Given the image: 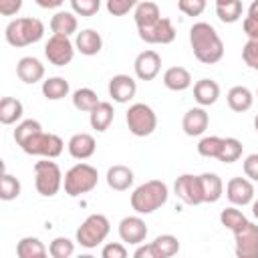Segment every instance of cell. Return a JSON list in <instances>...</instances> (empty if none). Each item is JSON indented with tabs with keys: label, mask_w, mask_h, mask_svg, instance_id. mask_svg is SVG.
Returning <instances> with one entry per match:
<instances>
[{
	"label": "cell",
	"mask_w": 258,
	"mask_h": 258,
	"mask_svg": "<svg viewBox=\"0 0 258 258\" xmlns=\"http://www.w3.org/2000/svg\"><path fill=\"white\" fill-rule=\"evenodd\" d=\"M191 75L185 67H169L165 73H163V85L165 89L169 91H175V93H181L185 89L191 87Z\"/></svg>",
	"instance_id": "d4e9b609"
},
{
	"label": "cell",
	"mask_w": 258,
	"mask_h": 258,
	"mask_svg": "<svg viewBox=\"0 0 258 258\" xmlns=\"http://www.w3.org/2000/svg\"><path fill=\"white\" fill-rule=\"evenodd\" d=\"M153 246H155L159 258H171L179 252V240L173 234H159L153 240Z\"/></svg>",
	"instance_id": "d590c367"
},
{
	"label": "cell",
	"mask_w": 258,
	"mask_h": 258,
	"mask_svg": "<svg viewBox=\"0 0 258 258\" xmlns=\"http://www.w3.org/2000/svg\"><path fill=\"white\" fill-rule=\"evenodd\" d=\"M75 46L81 54L85 56H95L101 52L103 48V36L95 30V28H85L81 32H77L75 36Z\"/></svg>",
	"instance_id": "44dd1931"
},
{
	"label": "cell",
	"mask_w": 258,
	"mask_h": 258,
	"mask_svg": "<svg viewBox=\"0 0 258 258\" xmlns=\"http://www.w3.org/2000/svg\"><path fill=\"white\" fill-rule=\"evenodd\" d=\"M24 115V105L16 97H2L0 101V123L2 125H14L20 123Z\"/></svg>",
	"instance_id": "83f0119b"
},
{
	"label": "cell",
	"mask_w": 258,
	"mask_h": 258,
	"mask_svg": "<svg viewBox=\"0 0 258 258\" xmlns=\"http://www.w3.org/2000/svg\"><path fill=\"white\" fill-rule=\"evenodd\" d=\"M133 256H135V258H159V256H157V250H155V246H153V242H149V244H145V242H143V244H137Z\"/></svg>",
	"instance_id": "c3c4849f"
},
{
	"label": "cell",
	"mask_w": 258,
	"mask_h": 258,
	"mask_svg": "<svg viewBox=\"0 0 258 258\" xmlns=\"http://www.w3.org/2000/svg\"><path fill=\"white\" fill-rule=\"evenodd\" d=\"M97 183H99V171H97V167H93L91 163H85V161L75 163L64 173V179H62L64 194L71 196V198H79L83 194L93 191L97 187Z\"/></svg>",
	"instance_id": "277c9868"
},
{
	"label": "cell",
	"mask_w": 258,
	"mask_h": 258,
	"mask_svg": "<svg viewBox=\"0 0 258 258\" xmlns=\"http://www.w3.org/2000/svg\"><path fill=\"white\" fill-rule=\"evenodd\" d=\"M71 8L77 16H95L101 10V0H71Z\"/></svg>",
	"instance_id": "b9f144b4"
},
{
	"label": "cell",
	"mask_w": 258,
	"mask_h": 258,
	"mask_svg": "<svg viewBox=\"0 0 258 258\" xmlns=\"http://www.w3.org/2000/svg\"><path fill=\"white\" fill-rule=\"evenodd\" d=\"M242 169H244V175L252 181H258V153H250L246 155L244 163H242Z\"/></svg>",
	"instance_id": "bcb514c9"
},
{
	"label": "cell",
	"mask_w": 258,
	"mask_h": 258,
	"mask_svg": "<svg viewBox=\"0 0 258 258\" xmlns=\"http://www.w3.org/2000/svg\"><path fill=\"white\" fill-rule=\"evenodd\" d=\"M242 60L248 64V69L258 71V38H248L242 48Z\"/></svg>",
	"instance_id": "7bdbcfd3"
},
{
	"label": "cell",
	"mask_w": 258,
	"mask_h": 258,
	"mask_svg": "<svg viewBox=\"0 0 258 258\" xmlns=\"http://www.w3.org/2000/svg\"><path fill=\"white\" fill-rule=\"evenodd\" d=\"M234 242L238 258H258V224L248 222L242 230L234 232Z\"/></svg>",
	"instance_id": "8fae6325"
},
{
	"label": "cell",
	"mask_w": 258,
	"mask_h": 258,
	"mask_svg": "<svg viewBox=\"0 0 258 258\" xmlns=\"http://www.w3.org/2000/svg\"><path fill=\"white\" fill-rule=\"evenodd\" d=\"M242 30L248 38H258V20L250 18V16H244L242 20Z\"/></svg>",
	"instance_id": "681fc988"
},
{
	"label": "cell",
	"mask_w": 258,
	"mask_h": 258,
	"mask_svg": "<svg viewBox=\"0 0 258 258\" xmlns=\"http://www.w3.org/2000/svg\"><path fill=\"white\" fill-rule=\"evenodd\" d=\"M169 198V187L165 181L161 179H149L141 185H137L129 198L131 208L135 210V214L147 216L153 214L155 210H159Z\"/></svg>",
	"instance_id": "7a4b0ae2"
},
{
	"label": "cell",
	"mask_w": 258,
	"mask_h": 258,
	"mask_svg": "<svg viewBox=\"0 0 258 258\" xmlns=\"http://www.w3.org/2000/svg\"><path fill=\"white\" fill-rule=\"evenodd\" d=\"M202 179V189H204V204H216L224 196V181L218 173L206 171L200 173Z\"/></svg>",
	"instance_id": "4316f807"
},
{
	"label": "cell",
	"mask_w": 258,
	"mask_h": 258,
	"mask_svg": "<svg viewBox=\"0 0 258 258\" xmlns=\"http://www.w3.org/2000/svg\"><path fill=\"white\" fill-rule=\"evenodd\" d=\"M133 71H135V77L139 81H153L161 71V56L151 48L143 50L135 56Z\"/></svg>",
	"instance_id": "5bb4252c"
},
{
	"label": "cell",
	"mask_w": 258,
	"mask_h": 258,
	"mask_svg": "<svg viewBox=\"0 0 258 258\" xmlns=\"http://www.w3.org/2000/svg\"><path fill=\"white\" fill-rule=\"evenodd\" d=\"M16 75L22 83L34 85L44 79V64L36 56H22L16 62Z\"/></svg>",
	"instance_id": "d6986e66"
},
{
	"label": "cell",
	"mask_w": 258,
	"mask_h": 258,
	"mask_svg": "<svg viewBox=\"0 0 258 258\" xmlns=\"http://www.w3.org/2000/svg\"><path fill=\"white\" fill-rule=\"evenodd\" d=\"M242 0H216V16L224 24H234L242 18Z\"/></svg>",
	"instance_id": "1f68e13d"
},
{
	"label": "cell",
	"mask_w": 258,
	"mask_h": 258,
	"mask_svg": "<svg viewBox=\"0 0 258 258\" xmlns=\"http://www.w3.org/2000/svg\"><path fill=\"white\" fill-rule=\"evenodd\" d=\"M46 254H48V248L36 236H24L16 244L18 258H44Z\"/></svg>",
	"instance_id": "f546056e"
},
{
	"label": "cell",
	"mask_w": 258,
	"mask_h": 258,
	"mask_svg": "<svg viewBox=\"0 0 258 258\" xmlns=\"http://www.w3.org/2000/svg\"><path fill=\"white\" fill-rule=\"evenodd\" d=\"M226 101H228V107L236 113H244L248 111L252 105H254V93L248 89V87H242V85H236L228 91L226 95Z\"/></svg>",
	"instance_id": "484cf974"
},
{
	"label": "cell",
	"mask_w": 258,
	"mask_h": 258,
	"mask_svg": "<svg viewBox=\"0 0 258 258\" xmlns=\"http://www.w3.org/2000/svg\"><path fill=\"white\" fill-rule=\"evenodd\" d=\"M40 8H46V10H52V8H60L64 0H34Z\"/></svg>",
	"instance_id": "f907efd6"
},
{
	"label": "cell",
	"mask_w": 258,
	"mask_h": 258,
	"mask_svg": "<svg viewBox=\"0 0 258 258\" xmlns=\"http://www.w3.org/2000/svg\"><path fill=\"white\" fill-rule=\"evenodd\" d=\"M38 131H42V125L36 119H24V121L16 123V129H14V141H16V145L20 147L24 141H28Z\"/></svg>",
	"instance_id": "74e56055"
},
{
	"label": "cell",
	"mask_w": 258,
	"mask_h": 258,
	"mask_svg": "<svg viewBox=\"0 0 258 258\" xmlns=\"http://www.w3.org/2000/svg\"><path fill=\"white\" fill-rule=\"evenodd\" d=\"M139 38L147 44H169L175 40V26L169 18H159L155 24L145 26V28H137Z\"/></svg>",
	"instance_id": "7c38bea8"
},
{
	"label": "cell",
	"mask_w": 258,
	"mask_h": 258,
	"mask_svg": "<svg viewBox=\"0 0 258 258\" xmlns=\"http://www.w3.org/2000/svg\"><path fill=\"white\" fill-rule=\"evenodd\" d=\"M189 44L194 56L202 64H216L224 56V42L218 30L208 22H194L189 28Z\"/></svg>",
	"instance_id": "6da1fadb"
},
{
	"label": "cell",
	"mask_w": 258,
	"mask_h": 258,
	"mask_svg": "<svg viewBox=\"0 0 258 258\" xmlns=\"http://www.w3.org/2000/svg\"><path fill=\"white\" fill-rule=\"evenodd\" d=\"M71 99H73V107H75L77 111H83V113H91V111L97 107V103H99L97 93H95L93 89H89V87L77 89Z\"/></svg>",
	"instance_id": "d6a6232c"
},
{
	"label": "cell",
	"mask_w": 258,
	"mask_h": 258,
	"mask_svg": "<svg viewBox=\"0 0 258 258\" xmlns=\"http://www.w3.org/2000/svg\"><path fill=\"white\" fill-rule=\"evenodd\" d=\"M75 50L77 46L71 40V36H62V34H52L44 44V56L54 67H67L73 60Z\"/></svg>",
	"instance_id": "9c48e42d"
},
{
	"label": "cell",
	"mask_w": 258,
	"mask_h": 258,
	"mask_svg": "<svg viewBox=\"0 0 258 258\" xmlns=\"http://www.w3.org/2000/svg\"><path fill=\"white\" fill-rule=\"evenodd\" d=\"M256 97H258V89H256Z\"/></svg>",
	"instance_id": "11a10c76"
},
{
	"label": "cell",
	"mask_w": 258,
	"mask_h": 258,
	"mask_svg": "<svg viewBox=\"0 0 258 258\" xmlns=\"http://www.w3.org/2000/svg\"><path fill=\"white\" fill-rule=\"evenodd\" d=\"M254 129H256V133H258V115L254 117Z\"/></svg>",
	"instance_id": "db71d44e"
},
{
	"label": "cell",
	"mask_w": 258,
	"mask_h": 258,
	"mask_svg": "<svg viewBox=\"0 0 258 258\" xmlns=\"http://www.w3.org/2000/svg\"><path fill=\"white\" fill-rule=\"evenodd\" d=\"M177 8L185 16H200L206 10V0H177Z\"/></svg>",
	"instance_id": "ee69618b"
},
{
	"label": "cell",
	"mask_w": 258,
	"mask_h": 258,
	"mask_svg": "<svg viewBox=\"0 0 258 258\" xmlns=\"http://www.w3.org/2000/svg\"><path fill=\"white\" fill-rule=\"evenodd\" d=\"M67 149H69V155L73 159H79V161H85L89 157L95 155L97 151V141L91 133H75L69 143H67Z\"/></svg>",
	"instance_id": "ac0fdd59"
},
{
	"label": "cell",
	"mask_w": 258,
	"mask_h": 258,
	"mask_svg": "<svg viewBox=\"0 0 258 258\" xmlns=\"http://www.w3.org/2000/svg\"><path fill=\"white\" fill-rule=\"evenodd\" d=\"M42 36H44V24H42V20L32 18V16L14 18L4 28V38L14 48H22V46L34 44Z\"/></svg>",
	"instance_id": "3957f363"
},
{
	"label": "cell",
	"mask_w": 258,
	"mask_h": 258,
	"mask_svg": "<svg viewBox=\"0 0 258 258\" xmlns=\"http://www.w3.org/2000/svg\"><path fill=\"white\" fill-rule=\"evenodd\" d=\"M42 95L48 101H60L71 93V85L64 77H48L46 81H42Z\"/></svg>",
	"instance_id": "4dcf8cb0"
},
{
	"label": "cell",
	"mask_w": 258,
	"mask_h": 258,
	"mask_svg": "<svg viewBox=\"0 0 258 258\" xmlns=\"http://www.w3.org/2000/svg\"><path fill=\"white\" fill-rule=\"evenodd\" d=\"M226 198L232 206H248L254 202V183L248 177H232L226 183Z\"/></svg>",
	"instance_id": "9a60e30c"
},
{
	"label": "cell",
	"mask_w": 258,
	"mask_h": 258,
	"mask_svg": "<svg viewBox=\"0 0 258 258\" xmlns=\"http://www.w3.org/2000/svg\"><path fill=\"white\" fill-rule=\"evenodd\" d=\"M115 119V109L109 101H99L97 107L89 113V123L97 133H105Z\"/></svg>",
	"instance_id": "603a6c76"
},
{
	"label": "cell",
	"mask_w": 258,
	"mask_h": 258,
	"mask_svg": "<svg viewBox=\"0 0 258 258\" xmlns=\"http://www.w3.org/2000/svg\"><path fill=\"white\" fill-rule=\"evenodd\" d=\"M173 191L187 206H200V204H204V189H202L200 175L181 173L175 179V183H173Z\"/></svg>",
	"instance_id": "30bf717a"
},
{
	"label": "cell",
	"mask_w": 258,
	"mask_h": 258,
	"mask_svg": "<svg viewBox=\"0 0 258 258\" xmlns=\"http://www.w3.org/2000/svg\"><path fill=\"white\" fill-rule=\"evenodd\" d=\"M103 258H127V248L123 242H107L101 250Z\"/></svg>",
	"instance_id": "f6af8a7d"
},
{
	"label": "cell",
	"mask_w": 258,
	"mask_h": 258,
	"mask_svg": "<svg viewBox=\"0 0 258 258\" xmlns=\"http://www.w3.org/2000/svg\"><path fill=\"white\" fill-rule=\"evenodd\" d=\"M222 141H224V137L206 135V137H202L200 143H198V153H200L202 157H208V159H218L220 149H222Z\"/></svg>",
	"instance_id": "f35d334b"
},
{
	"label": "cell",
	"mask_w": 258,
	"mask_h": 258,
	"mask_svg": "<svg viewBox=\"0 0 258 258\" xmlns=\"http://www.w3.org/2000/svg\"><path fill=\"white\" fill-rule=\"evenodd\" d=\"M133 18H135L137 28H145V26L155 24V22L161 18V12H159V6H157L155 2H151V0H141V2L135 6Z\"/></svg>",
	"instance_id": "f1b7e54d"
},
{
	"label": "cell",
	"mask_w": 258,
	"mask_h": 258,
	"mask_svg": "<svg viewBox=\"0 0 258 258\" xmlns=\"http://www.w3.org/2000/svg\"><path fill=\"white\" fill-rule=\"evenodd\" d=\"M210 125V115L206 111V107H191L183 113L181 119V129L187 137H200L206 133Z\"/></svg>",
	"instance_id": "e0dca14e"
},
{
	"label": "cell",
	"mask_w": 258,
	"mask_h": 258,
	"mask_svg": "<svg viewBox=\"0 0 258 258\" xmlns=\"http://www.w3.org/2000/svg\"><path fill=\"white\" fill-rule=\"evenodd\" d=\"M20 149L28 155H34V157H48V159H56L62 149H64V141L56 135V133H44V131H38L34 133L28 141H24L20 145Z\"/></svg>",
	"instance_id": "ba28073f"
},
{
	"label": "cell",
	"mask_w": 258,
	"mask_h": 258,
	"mask_svg": "<svg viewBox=\"0 0 258 258\" xmlns=\"http://www.w3.org/2000/svg\"><path fill=\"white\" fill-rule=\"evenodd\" d=\"M220 222H222L224 228H228L234 234V232L242 230L248 224V218L244 216V212L238 210V206H230V208H226V210L220 212Z\"/></svg>",
	"instance_id": "836d02e7"
},
{
	"label": "cell",
	"mask_w": 258,
	"mask_h": 258,
	"mask_svg": "<svg viewBox=\"0 0 258 258\" xmlns=\"http://www.w3.org/2000/svg\"><path fill=\"white\" fill-rule=\"evenodd\" d=\"M141 0H105V8L111 16H125L131 10H135V6Z\"/></svg>",
	"instance_id": "60d3db41"
},
{
	"label": "cell",
	"mask_w": 258,
	"mask_h": 258,
	"mask_svg": "<svg viewBox=\"0 0 258 258\" xmlns=\"http://www.w3.org/2000/svg\"><path fill=\"white\" fill-rule=\"evenodd\" d=\"M125 123L135 137H149L157 129V115L149 105L133 103L125 113Z\"/></svg>",
	"instance_id": "52a82bcc"
},
{
	"label": "cell",
	"mask_w": 258,
	"mask_h": 258,
	"mask_svg": "<svg viewBox=\"0 0 258 258\" xmlns=\"http://www.w3.org/2000/svg\"><path fill=\"white\" fill-rule=\"evenodd\" d=\"M22 8V0H0V14L2 16H14Z\"/></svg>",
	"instance_id": "7dc6e473"
},
{
	"label": "cell",
	"mask_w": 258,
	"mask_h": 258,
	"mask_svg": "<svg viewBox=\"0 0 258 258\" xmlns=\"http://www.w3.org/2000/svg\"><path fill=\"white\" fill-rule=\"evenodd\" d=\"M137 93V81L129 75H113L109 79V97L115 101V103H129Z\"/></svg>",
	"instance_id": "2e32d148"
},
{
	"label": "cell",
	"mask_w": 258,
	"mask_h": 258,
	"mask_svg": "<svg viewBox=\"0 0 258 258\" xmlns=\"http://www.w3.org/2000/svg\"><path fill=\"white\" fill-rule=\"evenodd\" d=\"M109 232H111V224H109L107 216H103V214H91L77 228V244L83 246V248H87V250L97 248L99 244L105 242V238L109 236Z\"/></svg>",
	"instance_id": "8992f818"
},
{
	"label": "cell",
	"mask_w": 258,
	"mask_h": 258,
	"mask_svg": "<svg viewBox=\"0 0 258 258\" xmlns=\"http://www.w3.org/2000/svg\"><path fill=\"white\" fill-rule=\"evenodd\" d=\"M194 99L200 107H210L220 99V85L214 79H200L194 83Z\"/></svg>",
	"instance_id": "7402d4cb"
},
{
	"label": "cell",
	"mask_w": 258,
	"mask_h": 258,
	"mask_svg": "<svg viewBox=\"0 0 258 258\" xmlns=\"http://www.w3.org/2000/svg\"><path fill=\"white\" fill-rule=\"evenodd\" d=\"M252 216L258 220V200H254V202H252Z\"/></svg>",
	"instance_id": "f5cc1de1"
},
{
	"label": "cell",
	"mask_w": 258,
	"mask_h": 258,
	"mask_svg": "<svg viewBox=\"0 0 258 258\" xmlns=\"http://www.w3.org/2000/svg\"><path fill=\"white\" fill-rule=\"evenodd\" d=\"M77 28H79V20H77V14L73 10H58L50 18V30H52V34L73 36V34H77Z\"/></svg>",
	"instance_id": "cb8c5ba5"
},
{
	"label": "cell",
	"mask_w": 258,
	"mask_h": 258,
	"mask_svg": "<svg viewBox=\"0 0 258 258\" xmlns=\"http://www.w3.org/2000/svg\"><path fill=\"white\" fill-rule=\"evenodd\" d=\"M48 254L52 258H71L75 254V242L71 238L64 236H56L50 244H48Z\"/></svg>",
	"instance_id": "ab89813d"
},
{
	"label": "cell",
	"mask_w": 258,
	"mask_h": 258,
	"mask_svg": "<svg viewBox=\"0 0 258 258\" xmlns=\"http://www.w3.org/2000/svg\"><path fill=\"white\" fill-rule=\"evenodd\" d=\"M117 232H119L121 242L133 244V246L143 244L145 238H147V234H149L147 224H145V220L141 218V214H137V216H125V218L119 222Z\"/></svg>",
	"instance_id": "4fadbf2b"
},
{
	"label": "cell",
	"mask_w": 258,
	"mask_h": 258,
	"mask_svg": "<svg viewBox=\"0 0 258 258\" xmlns=\"http://www.w3.org/2000/svg\"><path fill=\"white\" fill-rule=\"evenodd\" d=\"M105 179H107V185L111 189H115V191H127L133 185V181H135V173H133L131 167L117 163V165H111L107 169Z\"/></svg>",
	"instance_id": "ffe728a7"
},
{
	"label": "cell",
	"mask_w": 258,
	"mask_h": 258,
	"mask_svg": "<svg viewBox=\"0 0 258 258\" xmlns=\"http://www.w3.org/2000/svg\"><path fill=\"white\" fill-rule=\"evenodd\" d=\"M242 141L236 139V137H224L222 141V149H220V155H218V161L222 163H234L242 157Z\"/></svg>",
	"instance_id": "e575fe53"
},
{
	"label": "cell",
	"mask_w": 258,
	"mask_h": 258,
	"mask_svg": "<svg viewBox=\"0 0 258 258\" xmlns=\"http://www.w3.org/2000/svg\"><path fill=\"white\" fill-rule=\"evenodd\" d=\"M246 16H250V18L258 20V0H254V2L248 6V14H246Z\"/></svg>",
	"instance_id": "816d5d0a"
},
{
	"label": "cell",
	"mask_w": 258,
	"mask_h": 258,
	"mask_svg": "<svg viewBox=\"0 0 258 258\" xmlns=\"http://www.w3.org/2000/svg\"><path fill=\"white\" fill-rule=\"evenodd\" d=\"M62 171L58 163L50 161L48 157H42L40 161L34 163V187L42 198H52L60 191L62 187Z\"/></svg>",
	"instance_id": "5b68a950"
},
{
	"label": "cell",
	"mask_w": 258,
	"mask_h": 258,
	"mask_svg": "<svg viewBox=\"0 0 258 258\" xmlns=\"http://www.w3.org/2000/svg\"><path fill=\"white\" fill-rule=\"evenodd\" d=\"M22 191V185H20V179L16 175H12L10 171H4L2 175V183H0V198L4 202H12L20 196Z\"/></svg>",
	"instance_id": "8d00e7d4"
}]
</instances>
